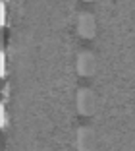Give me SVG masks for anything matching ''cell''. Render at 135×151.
I'll return each instance as SVG.
<instances>
[{"label": "cell", "mask_w": 135, "mask_h": 151, "mask_svg": "<svg viewBox=\"0 0 135 151\" xmlns=\"http://www.w3.org/2000/svg\"><path fill=\"white\" fill-rule=\"evenodd\" d=\"M75 29H77V33L81 37H85V39L95 37V33H96V18H95V14L89 12V10L79 12L77 19H75Z\"/></svg>", "instance_id": "2"}, {"label": "cell", "mask_w": 135, "mask_h": 151, "mask_svg": "<svg viewBox=\"0 0 135 151\" xmlns=\"http://www.w3.org/2000/svg\"><path fill=\"white\" fill-rule=\"evenodd\" d=\"M87 2H91V0H87Z\"/></svg>", "instance_id": "7"}, {"label": "cell", "mask_w": 135, "mask_h": 151, "mask_svg": "<svg viewBox=\"0 0 135 151\" xmlns=\"http://www.w3.org/2000/svg\"><path fill=\"white\" fill-rule=\"evenodd\" d=\"M75 109L79 114L89 116L96 109V95L91 87H79L75 93Z\"/></svg>", "instance_id": "1"}, {"label": "cell", "mask_w": 135, "mask_h": 151, "mask_svg": "<svg viewBox=\"0 0 135 151\" xmlns=\"http://www.w3.org/2000/svg\"><path fill=\"white\" fill-rule=\"evenodd\" d=\"M6 126H8V114H6V109L2 105V128H6Z\"/></svg>", "instance_id": "5"}, {"label": "cell", "mask_w": 135, "mask_h": 151, "mask_svg": "<svg viewBox=\"0 0 135 151\" xmlns=\"http://www.w3.org/2000/svg\"><path fill=\"white\" fill-rule=\"evenodd\" d=\"M75 149L77 151H93L96 145V136H95V130L91 126H79L75 130Z\"/></svg>", "instance_id": "4"}, {"label": "cell", "mask_w": 135, "mask_h": 151, "mask_svg": "<svg viewBox=\"0 0 135 151\" xmlns=\"http://www.w3.org/2000/svg\"><path fill=\"white\" fill-rule=\"evenodd\" d=\"M6 22V6H4V2H2V23Z\"/></svg>", "instance_id": "6"}, {"label": "cell", "mask_w": 135, "mask_h": 151, "mask_svg": "<svg viewBox=\"0 0 135 151\" xmlns=\"http://www.w3.org/2000/svg\"><path fill=\"white\" fill-rule=\"evenodd\" d=\"M75 70L79 76H93L96 72V56L93 50L81 49L75 56Z\"/></svg>", "instance_id": "3"}]
</instances>
